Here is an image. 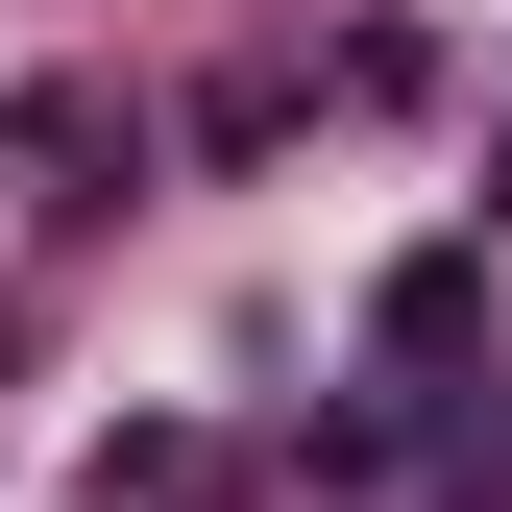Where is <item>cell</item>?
Segmentation results:
<instances>
[{
  "label": "cell",
  "instance_id": "6da1fadb",
  "mask_svg": "<svg viewBox=\"0 0 512 512\" xmlns=\"http://www.w3.org/2000/svg\"><path fill=\"white\" fill-rule=\"evenodd\" d=\"M98 512H220V439H171V415L98 439Z\"/></svg>",
  "mask_w": 512,
  "mask_h": 512
},
{
  "label": "cell",
  "instance_id": "7a4b0ae2",
  "mask_svg": "<svg viewBox=\"0 0 512 512\" xmlns=\"http://www.w3.org/2000/svg\"><path fill=\"white\" fill-rule=\"evenodd\" d=\"M464 317H488V269L439 244V269H391V366H464Z\"/></svg>",
  "mask_w": 512,
  "mask_h": 512
}]
</instances>
